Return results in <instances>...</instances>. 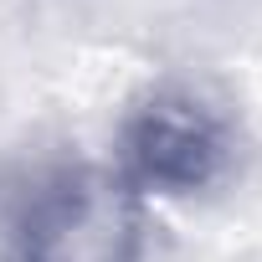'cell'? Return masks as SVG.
<instances>
[{
	"label": "cell",
	"instance_id": "cell-1",
	"mask_svg": "<svg viewBox=\"0 0 262 262\" xmlns=\"http://www.w3.org/2000/svg\"><path fill=\"white\" fill-rule=\"evenodd\" d=\"M0 262H144V206L118 170L52 160L16 185Z\"/></svg>",
	"mask_w": 262,
	"mask_h": 262
},
{
	"label": "cell",
	"instance_id": "cell-2",
	"mask_svg": "<svg viewBox=\"0 0 262 262\" xmlns=\"http://www.w3.org/2000/svg\"><path fill=\"white\" fill-rule=\"evenodd\" d=\"M113 170L134 195H206L236 170V118L195 82H155L118 123Z\"/></svg>",
	"mask_w": 262,
	"mask_h": 262
}]
</instances>
